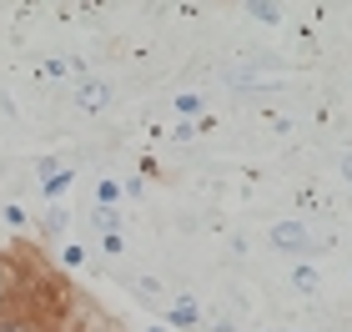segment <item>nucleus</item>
<instances>
[{
  "label": "nucleus",
  "instance_id": "1",
  "mask_svg": "<svg viewBox=\"0 0 352 332\" xmlns=\"http://www.w3.org/2000/svg\"><path fill=\"white\" fill-rule=\"evenodd\" d=\"M0 332H25V327H15V322H6V327H0Z\"/></svg>",
  "mask_w": 352,
  "mask_h": 332
}]
</instances>
